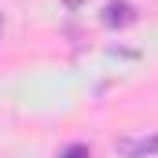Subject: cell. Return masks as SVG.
<instances>
[{
    "instance_id": "6da1fadb",
    "label": "cell",
    "mask_w": 158,
    "mask_h": 158,
    "mask_svg": "<svg viewBox=\"0 0 158 158\" xmlns=\"http://www.w3.org/2000/svg\"><path fill=\"white\" fill-rule=\"evenodd\" d=\"M118 155L121 158H155L158 155V132L155 136H121Z\"/></svg>"
},
{
    "instance_id": "7a4b0ae2",
    "label": "cell",
    "mask_w": 158,
    "mask_h": 158,
    "mask_svg": "<svg viewBox=\"0 0 158 158\" xmlns=\"http://www.w3.org/2000/svg\"><path fill=\"white\" fill-rule=\"evenodd\" d=\"M140 15H136V7L129 4V0H110L107 7H103V26H110V30H121V26H132Z\"/></svg>"
},
{
    "instance_id": "3957f363",
    "label": "cell",
    "mask_w": 158,
    "mask_h": 158,
    "mask_svg": "<svg viewBox=\"0 0 158 158\" xmlns=\"http://www.w3.org/2000/svg\"><path fill=\"white\" fill-rule=\"evenodd\" d=\"M59 158H92V151H88L85 143H70V147H66Z\"/></svg>"
},
{
    "instance_id": "277c9868",
    "label": "cell",
    "mask_w": 158,
    "mask_h": 158,
    "mask_svg": "<svg viewBox=\"0 0 158 158\" xmlns=\"http://www.w3.org/2000/svg\"><path fill=\"white\" fill-rule=\"evenodd\" d=\"M77 4H81V0H66V7H77Z\"/></svg>"
},
{
    "instance_id": "5b68a950",
    "label": "cell",
    "mask_w": 158,
    "mask_h": 158,
    "mask_svg": "<svg viewBox=\"0 0 158 158\" xmlns=\"http://www.w3.org/2000/svg\"><path fill=\"white\" fill-rule=\"evenodd\" d=\"M0 33H4V15H0Z\"/></svg>"
}]
</instances>
